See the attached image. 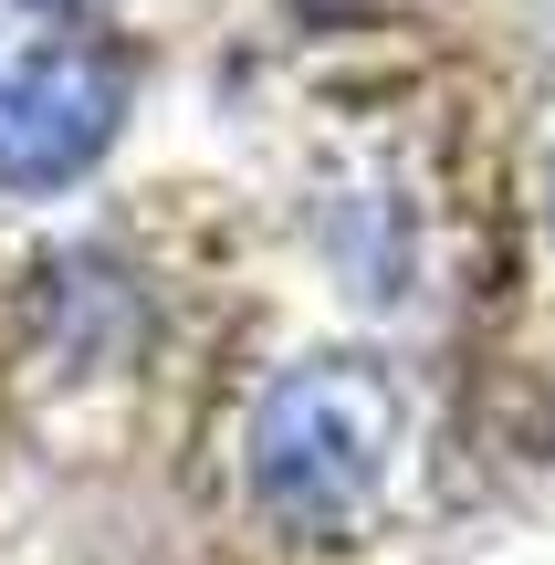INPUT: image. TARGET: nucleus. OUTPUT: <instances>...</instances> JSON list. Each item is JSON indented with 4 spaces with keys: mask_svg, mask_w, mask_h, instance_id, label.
I'll use <instances>...</instances> for the list:
<instances>
[{
    "mask_svg": "<svg viewBox=\"0 0 555 565\" xmlns=\"http://www.w3.org/2000/svg\"><path fill=\"white\" fill-rule=\"evenodd\" d=\"M398 461V377L377 356H305L252 408V492L293 534H346L388 492Z\"/></svg>",
    "mask_w": 555,
    "mask_h": 565,
    "instance_id": "1",
    "label": "nucleus"
},
{
    "mask_svg": "<svg viewBox=\"0 0 555 565\" xmlns=\"http://www.w3.org/2000/svg\"><path fill=\"white\" fill-rule=\"evenodd\" d=\"M126 63L95 0H0V179L63 189L116 147Z\"/></svg>",
    "mask_w": 555,
    "mask_h": 565,
    "instance_id": "2",
    "label": "nucleus"
}]
</instances>
